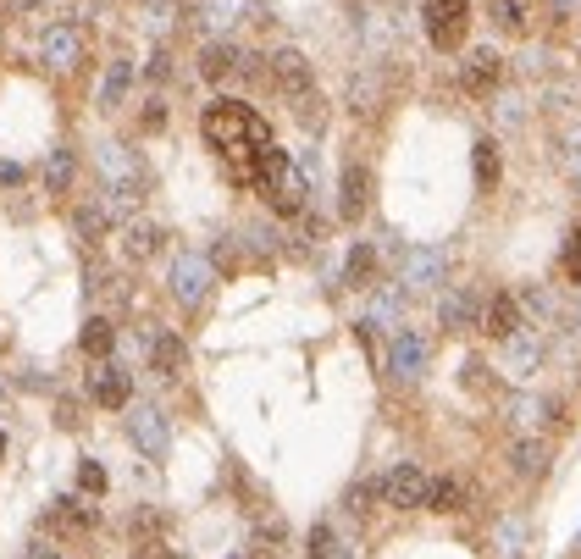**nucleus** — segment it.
Listing matches in <instances>:
<instances>
[{"label": "nucleus", "instance_id": "1", "mask_svg": "<svg viewBox=\"0 0 581 559\" xmlns=\"http://www.w3.org/2000/svg\"><path fill=\"white\" fill-rule=\"evenodd\" d=\"M205 139L216 144V150H266L272 144V128H266V117H255L249 106H238V100H211L200 117Z\"/></svg>", "mask_w": 581, "mask_h": 559}, {"label": "nucleus", "instance_id": "2", "mask_svg": "<svg viewBox=\"0 0 581 559\" xmlns=\"http://www.w3.org/2000/svg\"><path fill=\"white\" fill-rule=\"evenodd\" d=\"M255 189L266 194V205H272L277 216H305V172H299L277 144H266L261 161H255Z\"/></svg>", "mask_w": 581, "mask_h": 559}, {"label": "nucleus", "instance_id": "3", "mask_svg": "<svg viewBox=\"0 0 581 559\" xmlns=\"http://www.w3.org/2000/svg\"><path fill=\"white\" fill-rule=\"evenodd\" d=\"M166 288H172V299H178L183 310H200L216 288V266L205 261L200 250H178L172 255V272H166Z\"/></svg>", "mask_w": 581, "mask_h": 559}, {"label": "nucleus", "instance_id": "4", "mask_svg": "<svg viewBox=\"0 0 581 559\" xmlns=\"http://www.w3.org/2000/svg\"><path fill=\"white\" fill-rule=\"evenodd\" d=\"M421 17H427L432 50L454 56V50L465 45V28H471V0H427V6H421Z\"/></svg>", "mask_w": 581, "mask_h": 559}, {"label": "nucleus", "instance_id": "5", "mask_svg": "<svg viewBox=\"0 0 581 559\" xmlns=\"http://www.w3.org/2000/svg\"><path fill=\"white\" fill-rule=\"evenodd\" d=\"M427 366H432V338L421 333V327L404 322L399 333L388 338V371L399 382H421V377H427Z\"/></svg>", "mask_w": 581, "mask_h": 559}, {"label": "nucleus", "instance_id": "6", "mask_svg": "<svg viewBox=\"0 0 581 559\" xmlns=\"http://www.w3.org/2000/svg\"><path fill=\"white\" fill-rule=\"evenodd\" d=\"M427 488H432V476L415 460H404L382 476V504L388 510H427Z\"/></svg>", "mask_w": 581, "mask_h": 559}, {"label": "nucleus", "instance_id": "7", "mask_svg": "<svg viewBox=\"0 0 581 559\" xmlns=\"http://www.w3.org/2000/svg\"><path fill=\"white\" fill-rule=\"evenodd\" d=\"M89 56V39H83L78 23H50L45 39H39V61L50 72H78V61Z\"/></svg>", "mask_w": 581, "mask_h": 559}, {"label": "nucleus", "instance_id": "8", "mask_svg": "<svg viewBox=\"0 0 581 559\" xmlns=\"http://www.w3.org/2000/svg\"><path fill=\"white\" fill-rule=\"evenodd\" d=\"M266 61H272V67H266V78H272V84L283 89V95L294 100V106H299V100H310V95H316V72H310V61L299 56L294 45L272 50Z\"/></svg>", "mask_w": 581, "mask_h": 559}, {"label": "nucleus", "instance_id": "9", "mask_svg": "<svg viewBox=\"0 0 581 559\" xmlns=\"http://www.w3.org/2000/svg\"><path fill=\"white\" fill-rule=\"evenodd\" d=\"M449 283V255L443 250H410L399 261V288L404 294H432Z\"/></svg>", "mask_w": 581, "mask_h": 559}, {"label": "nucleus", "instance_id": "10", "mask_svg": "<svg viewBox=\"0 0 581 559\" xmlns=\"http://www.w3.org/2000/svg\"><path fill=\"white\" fill-rule=\"evenodd\" d=\"M128 438L139 443L144 460H166V449H172V427L155 405H128Z\"/></svg>", "mask_w": 581, "mask_h": 559}, {"label": "nucleus", "instance_id": "11", "mask_svg": "<svg viewBox=\"0 0 581 559\" xmlns=\"http://www.w3.org/2000/svg\"><path fill=\"white\" fill-rule=\"evenodd\" d=\"M543 355H548L543 327H521L515 338H504V371H510L515 382H532L537 371H543Z\"/></svg>", "mask_w": 581, "mask_h": 559}, {"label": "nucleus", "instance_id": "12", "mask_svg": "<svg viewBox=\"0 0 581 559\" xmlns=\"http://www.w3.org/2000/svg\"><path fill=\"white\" fill-rule=\"evenodd\" d=\"M498 84H504V61H498V50H471V56L460 61V89L471 100L498 95Z\"/></svg>", "mask_w": 581, "mask_h": 559}, {"label": "nucleus", "instance_id": "13", "mask_svg": "<svg viewBox=\"0 0 581 559\" xmlns=\"http://www.w3.org/2000/svg\"><path fill=\"white\" fill-rule=\"evenodd\" d=\"M438 327L443 333H476L482 327V294L476 288H449L438 299Z\"/></svg>", "mask_w": 581, "mask_h": 559}, {"label": "nucleus", "instance_id": "14", "mask_svg": "<svg viewBox=\"0 0 581 559\" xmlns=\"http://www.w3.org/2000/svg\"><path fill=\"white\" fill-rule=\"evenodd\" d=\"M89 399H95L100 410H128L133 405V377L122 366H111V360H100L95 377H89Z\"/></svg>", "mask_w": 581, "mask_h": 559}, {"label": "nucleus", "instance_id": "15", "mask_svg": "<svg viewBox=\"0 0 581 559\" xmlns=\"http://www.w3.org/2000/svg\"><path fill=\"white\" fill-rule=\"evenodd\" d=\"M521 327H526V316H521V305H515V294L482 299V327H476V333H487L493 344H504V338H515Z\"/></svg>", "mask_w": 581, "mask_h": 559}, {"label": "nucleus", "instance_id": "16", "mask_svg": "<svg viewBox=\"0 0 581 559\" xmlns=\"http://www.w3.org/2000/svg\"><path fill=\"white\" fill-rule=\"evenodd\" d=\"M366 205H371V172L360 167V161H349L344 183H338V216H344V222H360Z\"/></svg>", "mask_w": 581, "mask_h": 559}, {"label": "nucleus", "instance_id": "17", "mask_svg": "<svg viewBox=\"0 0 581 559\" xmlns=\"http://www.w3.org/2000/svg\"><path fill=\"white\" fill-rule=\"evenodd\" d=\"M404 299H410V294H404L399 283H393V288H377V294L366 299V322H371V327H388V333H399V327L410 322Z\"/></svg>", "mask_w": 581, "mask_h": 559}, {"label": "nucleus", "instance_id": "18", "mask_svg": "<svg viewBox=\"0 0 581 559\" xmlns=\"http://www.w3.org/2000/svg\"><path fill=\"white\" fill-rule=\"evenodd\" d=\"M487 12H493V28L510 39H526L537 23V0H487Z\"/></svg>", "mask_w": 581, "mask_h": 559}, {"label": "nucleus", "instance_id": "19", "mask_svg": "<svg viewBox=\"0 0 581 559\" xmlns=\"http://www.w3.org/2000/svg\"><path fill=\"white\" fill-rule=\"evenodd\" d=\"M45 532H61V537H83V532H95V510L78 499H56L45 510Z\"/></svg>", "mask_w": 581, "mask_h": 559}, {"label": "nucleus", "instance_id": "20", "mask_svg": "<svg viewBox=\"0 0 581 559\" xmlns=\"http://www.w3.org/2000/svg\"><path fill=\"white\" fill-rule=\"evenodd\" d=\"M150 371L155 377H183L189 371V344L178 333H155L150 338Z\"/></svg>", "mask_w": 581, "mask_h": 559}, {"label": "nucleus", "instance_id": "21", "mask_svg": "<svg viewBox=\"0 0 581 559\" xmlns=\"http://www.w3.org/2000/svg\"><path fill=\"white\" fill-rule=\"evenodd\" d=\"M233 72H244V50H238V45L216 39V45H205V50H200V78L222 84V78H233Z\"/></svg>", "mask_w": 581, "mask_h": 559}, {"label": "nucleus", "instance_id": "22", "mask_svg": "<svg viewBox=\"0 0 581 559\" xmlns=\"http://www.w3.org/2000/svg\"><path fill=\"white\" fill-rule=\"evenodd\" d=\"M510 460H515V476H521V482H543V476H548V460H554V454H548V443H543V438H521Z\"/></svg>", "mask_w": 581, "mask_h": 559}, {"label": "nucleus", "instance_id": "23", "mask_svg": "<svg viewBox=\"0 0 581 559\" xmlns=\"http://www.w3.org/2000/svg\"><path fill=\"white\" fill-rule=\"evenodd\" d=\"M161 227L155 222H128L122 227V255H128V261H150V255H161Z\"/></svg>", "mask_w": 581, "mask_h": 559}, {"label": "nucleus", "instance_id": "24", "mask_svg": "<svg viewBox=\"0 0 581 559\" xmlns=\"http://www.w3.org/2000/svg\"><path fill=\"white\" fill-rule=\"evenodd\" d=\"M471 167H476V189L493 194V189H498V178H504V161H498V139H476Z\"/></svg>", "mask_w": 581, "mask_h": 559}, {"label": "nucleus", "instance_id": "25", "mask_svg": "<svg viewBox=\"0 0 581 559\" xmlns=\"http://www.w3.org/2000/svg\"><path fill=\"white\" fill-rule=\"evenodd\" d=\"M106 227H111L106 200H89V205H78V211H72V233H78L83 244H100V238H106Z\"/></svg>", "mask_w": 581, "mask_h": 559}, {"label": "nucleus", "instance_id": "26", "mask_svg": "<svg viewBox=\"0 0 581 559\" xmlns=\"http://www.w3.org/2000/svg\"><path fill=\"white\" fill-rule=\"evenodd\" d=\"M128 84H133V61H111L106 78H100V111H117L122 100H128Z\"/></svg>", "mask_w": 581, "mask_h": 559}, {"label": "nucleus", "instance_id": "27", "mask_svg": "<svg viewBox=\"0 0 581 559\" xmlns=\"http://www.w3.org/2000/svg\"><path fill=\"white\" fill-rule=\"evenodd\" d=\"M72 178H78V155H72L67 144H56V150H50V161H45V189L50 194H67Z\"/></svg>", "mask_w": 581, "mask_h": 559}, {"label": "nucleus", "instance_id": "28", "mask_svg": "<svg viewBox=\"0 0 581 559\" xmlns=\"http://www.w3.org/2000/svg\"><path fill=\"white\" fill-rule=\"evenodd\" d=\"M78 344H83V355H89V360H106L111 344H117V327H111L106 316H89L83 333H78Z\"/></svg>", "mask_w": 581, "mask_h": 559}, {"label": "nucleus", "instance_id": "29", "mask_svg": "<svg viewBox=\"0 0 581 559\" xmlns=\"http://www.w3.org/2000/svg\"><path fill=\"white\" fill-rule=\"evenodd\" d=\"M427 510H438V515H454V510H465V488L454 482V476H438L427 488Z\"/></svg>", "mask_w": 581, "mask_h": 559}, {"label": "nucleus", "instance_id": "30", "mask_svg": "<svg viewBox=\"0 0 581 559\" xmlns=\"http://www.w3.org/2000/svg\"><path fill=\"white\" fill-rule=\"evenodd\" d=\"M371 277H377V255H371L366 244H355L349 261H344V283L349 288H371Z\"/></svg>", "mask_w": 581, "mask_h": 559}, {"label": "nucleus", "instance_id": "31", "mask_svg": "<svg viewBox=\"0 0 581 559\" xmlns=\"http://www.w3.org/2000/svg\"><path fill=\"white\" fill-rule=\"evenodd\" d=\"M543 416H559V405H548V399H515V405H510V421L521 432L543 427Z\"/></svg>", "mask_w": 581, "mask_h": 559}, {"label": "nucleus", "instance_id": "32", "mask_svg": "<svg viewBox=\"0 0 581 559\" xmlns=\"http://www.w3.org/2000/svg\"><path fill=\"white\" fill-rule=\"evenodd\" d=\"M559 277L565 283H581V227L565 233V250H559Z\"/></svg>", "mask_w": 581, "mask_h": 559}, {"label": "nucleus", "instance_id": "33", "mask_svg": "<svg viewBox=\"0 0 581 559\" xmlns=\"http://www.w3.org/2000/svg\"><path fill=\"white\" fill-rule=\"evenodd\" d=\"M521 543H526V521H504V526H498V537H493V548L504 559H521Z\"/></svg>", "mask_w": 581, "mask_h": 559}, {"label": "nucleus", "instance_id": "34", "mask_svg": "<svg viewBox=\"0 0 581 559\" xmlns=\"http://www.w3.org/2000/svg\"><path fill=\"white\" fill-rule=\"evenodd\" d=\"M377 78H355V84H349V106L360 111V117H366V111H377Z\"/></svg>", "mask_w": 581, "mask_h": 559}, {"label": "nucleus", "instance_id": "35", "mask_svg": "<svg viewBox=\"0 0 581 559\" xmlns=\"http://www.w3.org/2000/svg\"><path fill=\"white\" fill-rule=\"evenodd\" d=\"M382 499V482H360V488H349V515H371Z\"/></svg>", "mask_w": 581, "mask_h": 559}, {"label": "nucleus", "instance_id": "36", "mask_svg": "<svg viewBox=\"0 0 581 559\" xmlns=\"http://www.w3.org/2000/svg\"><path fill=\"white\" fill-rule=\"evenodd\" d=\"M465 388L471 393H498V382H493V371H487L482 360H465Z\"/></svg>", "mask_w": 581, "mask_h": 559}, {"label": "nucleus", "instance_id": "37", "mask_svg": "<svg viewBox=\"0 0 581 559\" xmlns=\"http://www.w3.org/2000/svg\"><path fill=\"white\" fill-rule=\"evenodd\" d=\"M78 488L89 493V499H100V493H106V471H100L95 460H83V465H78Z\"/></svg>", "mask_w": 581, "mask_h": 559}, {"label": "nucleus", "instance_id": "38", "mask_svg": "<svg viewBox=\"0 0 581 559\" xmlns=\"http://www.w3.org/2000/svg\"><path fill=\"white\" fill-rule=\"evenodd\" d=\"M332 548H338V537H332V526H321V521H316V526H310V548H305V554H310V559H327Z\"/></svg>", "mask_w": 581, "mask_h": 559}, {"label": "nucleus", "instance_id": "39", "mask_svg": "<svg viewBox=\"0 0 581 559\" xmlns=\"http://www.w3.org/2000/svg\"><path fill=\"white\" fill-rule=\"evenodd\" d=\"M283 537H288L283 515H266V521H261V543H283Z\"/></svg>", "mask_w": 581, "mask_h": 559}, {"label": "nucleus", "instance_id": "40", "mask_svg": "<svg viewBox=\"0 0 581 559\" xmlns=\"http://www.w3.org/2000/svg\"><path fill=\"white\" fill-rule=\"evenodd\" d=\"M139 128H144V133L166 128V106H161V100H150V111H144V117H139Z\"/></svg>", "mask_w": 581, "mask_h": 559}, {"label": "nucleus", "instance_id": "41", "mask_svg": "<svg viewBox=\"0 0 581 559\" xmlns=\"http://www.w3.org/2000/svg\"><path fill=\"white\" fill-rule=\"evenodd\" d=\"M565 172H570V183H576V194H581V139L570 144V155H565Z\"/></svg>", "mask_w": 581, "mask_h": 559}, {"label": "nucleus", "instance_id": "42", "mask_svg": "<svg viewBox=\"0 0 581 559\" xmlns=\"http://www.w3.org/2000/svg\"><path fill=\"white\" fill-rule=\"evenodd\" d=\"M23 559H61L56 554V543H45V537H34V543H28V554Z\"/></svg>", "mask_w": 581, "mask_h": 559}, {"label": "nucleus", "instance_id": "43", "mask_svg": "<svg viewBox=\"0 0 581 559\" xmlns=\"http://www.w3.org/2000/svg\"><path fill=\"white\" fill-rule=\"evenodd\" d=\"M0 183H6V189H17V183H23V167H17V161H0Z\"/></svg>", "mask_w": 581, "mask_h": 559}, {"label": "nucleus", "instance_id": "44", "mask_svg": "<svg viewBox=\"0 0 581 559\" xmlns=\"http://www.w3.org/2000/svg\"><path fill=\"white\" fill-rule=\"evenodd\" d=\"M56 421H61V427H78V405H72V399H61V405H56Z\"/></svg>", "mask_w": 581, "mask_h": 559}, {"label": "nucleus", "instance_id": "45", "mask_svg": "<svg viewBox=\"0 0 581 559\" xmlns=\"http://www.w3.org/2000/svg\"><path fill=\"white\" fill-rule=\"evenodd\" d=\"M166 72H172V67H166V50H155V56H150V78H155V84H161Z\"/></svg>", "mask_w": 581, "mask_h": 559}, {"label": "nucleus", "instance_id": "46", "mask_svg": "<svg viewBox=\"0 0 581 559\" xmlns=\"http://www.w3.org/2000/svg\"><path fill=\"white\" fill-rule=\"evenodd\" d=\"M139 559H178V554H172V548H161V543H144Z\"/></svg>", "mask_w": 581, "mask_h": 559}, {"label": "nucleus", "instance_id": "47", "mask_svg": "<svg viewBox=\"0 0 581 559\" xmlns=\"http://www.w3.org/2000/svg\"><path fill=\"white\" fill-rule=\"evenodd\" d=\"M327 559H355V554H349V548H332V554Z\"/></svg>", "mask_w": 581, "mask_h": 559}, {"label": "nucleus", "instance_id": "48", "mask_svg": "<svg viewBox=\"0 0 581 559\" xmlns=\"http://www.w3.org/2000/svg\"><path fill=\"white\" fill-rule=\"evenodd\" d=\"M576 333H581V299H576Z\"/></svg>", "mask_w": 581, "mask_h": 559}, {"label": "nucleus", "instance_id": "49", "mask_svg": "<svg viewBox=\"0 0 581 559\" xmlns=\"http://www.w3.org/2000/svg\"><path fill=\"white\" fill-rule=\"evenodd\" d=\"M0 349H6V327H0Z\"/></svg>", "mask_w": 581, "mask_h": 559}, {"label": "nucleus", "instance_id": "50", "mask_svg": "<svg viewBox=\"0 0 581 559\" xmlns=\"http://www.w3.org/2000/svg\"><path fill=\"white\" fill-rule=\"evenodd\" d=\"M0 454H6V432H0Z\"/></svg>", "mask_w": 581, "mask_h": 559}]
</instances>
